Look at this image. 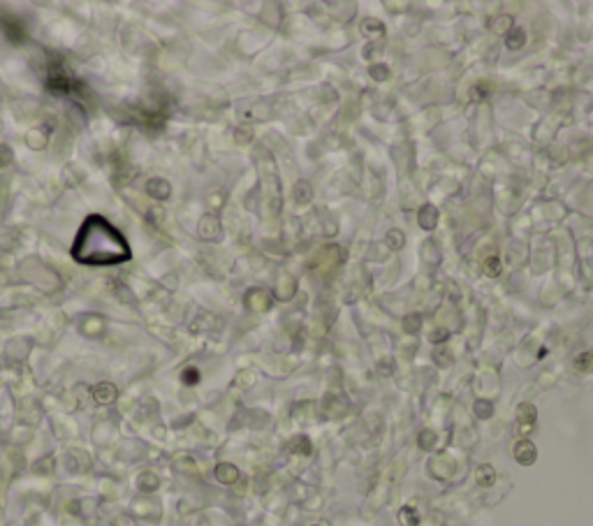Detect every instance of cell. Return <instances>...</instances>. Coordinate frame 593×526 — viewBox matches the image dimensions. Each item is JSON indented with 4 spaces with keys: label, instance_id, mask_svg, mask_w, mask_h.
<instances>
[{
    "label": "cell",
    "instance_id": "6da1fadb",
    "mask_svg": "<svg viewBox=\"0 0 593 526\" xmlns=\"http://www.w3.org/2000/svg\"><path fill=\"white\" fill-rule=\"evenodd\" d=\"M72 255L86 264H114L130 258V248L105 218L93 216L79 230Z\"/></svg>",
    "mask_w": 593,
    "mask_h": 526
},
{
    "label": "cell",
    "instance_id": "7a4b0ae2",
    "mask_svg": "<svg viewBox=\"0 0 593 526\" xmlns=\"http://www.w3.org/2000/svg\"><path fill=\"white\" fill-rule=\"evenodd\" d=\"M536 457H538V452H536V445L530 441H519L515 445V459L517 461L521 463V466H530V463L536 461Z\"/></svg>",
    "mask_w": 593,
    "mask_h": 526
},
{
    "label": "cell",
    "instance_id": "3957f363",
    "mask_svg": "<svg viewBox=\"0 0 593 526\" xmlns=\"http://www.w3.org/2000/svg\"><path fill=\"white\" fill-rule=\"evenodd\" d=\"M517 420H519V424H521V431L526 434L530 426L536 424V420H538L536 406H533V404H521L519 408H517Z\"/></svg>",
    "mask_w": 593,
    "mask_h": 526
},
{
    "label": "cell",
    "instance_id": "277c9868",
    "mask_svg": "<svg viewBox=\"0 0 593 526\" xmlns=\"http://www.w3.org/2000/svg\"><path fill=\"white\" fill-rule=\"evenodd\" d=\"M417 221H420V225L424 227V230H433L438 223V209L436 206H431V204H424L420 209V216H417Z\"/></svg>",
    "mask_w": 593,
    "mask_h": 526
},
{
    "label": "cell",
    "instance_id": "5b68a950",
    "mask_svg": "<svg viewBox=\"0 0 593 526\" xmlns=\"http://www.w3.org/2000/svg\"><path fill=\"white\" fill-rule=\"evenodd\" d=\"M526 42V33L521 30V28H512V30L508 33V37H505V44H508V49H521Z\"/></svg>",
    "mask_w": 593,
    "mask_h": 526
},
{
    "label": "cell",
    "instance_id": "8992f818",
    "mask_svg": "<svg viewBox=\"0 0 593 526\" xmlns=\"http://www.w3.org/2000/svg\"><path fill=\"white\" fill-rule=\"evenodd\" d=\"M575 371H579V374H591L593 371V353H582L575 357Z\"/></svg>",
    "mask_w": 593,
    "mask_h": 526
},
{
    "label": "cell",
    "instance_id": "52a82bcc",
    "mask_svg": "<svg viewBox=\"0 0 593 526\" xmlns=\"http://www.w3.org/2000/svg\"><path fill=\"white\" fill-rule=\"evenodd\" d=\"M475 480H478V484L480 487H491V482L496 480V473H493V469L491 466H480L478 469V473H475Z\"/></svg>",
    "mask_w": 593,
    "mask_h": 526
},
{
    "label": "cell",
    "instance_id": "ba28073f",
    "mask_svg": "<svg viewBox=\"0 0 593 526\" xmlns=\"http://www.w3.org/2000/svg\"><path fill=\"white\" fill-rule=\"evenodd\" d=\"M294 197H297V202H299V204H306V202H310V197H313V188H310V183H306V181H299V183H297V188H294Z\"/></svg>",
    "mask_w": 593,
    "mask_h": 526
},
{
    "label": "cell",
    "instance_id": "9c48e42d",
    "mask_svg": "<svg viewBox=\"0 0 593 526\" xmlns=\"http://www.w3.org/2000/svg\"><path fill=\"white\" fill-rule=\"evenodd\" d=\"M362 30L366 33V35H383L385 26L380 21H376V19H364V21H362Z\"/></svg>",
    "mask_w": 593,
    "mask_h": 526
},
{
    "label": "cell",
    "instance_id": "30bf717a",
    "mask_svg": "<svg viewBox=\"0 0 593 526\" xmlns=\"http://www.w3.org/2000/svg\"><path fill=\"white\" fill-rule=\"evenodd\" d=\"M512 28V19H510V14H503L498 16V19H491V30L496 33H505Z\"/></svg>",
    "mask_w": 593,
    "mask_h": 526
},
{
    "label": "cell",
    "instance_id": "8fae6325",
    "mask_svg": "<svg viewBox=\"0 0 593 526\" xmlns=\"http://www.w3.org/2000/svg\"><path fill=\"white\" fill-rule=\"evenodd\" d=\"M484 274L491 276V279H496V276L501 274V260L493 255V258H487L484 260Z\"/></svg>",
    "mask_w": 593,
    "mask_h": 526
},
{
    "label": "cell",
    "instance_id": "7c38bea8",
    "mask_svg": "<svg viewBox=\"0 0 593 526\" xmlns=\"http://www.w3.org/2000/svg\"><path fill=\"white\" fill-rule=\"evenodd\" d=\"M399 519L403 526H417V521H420V517H417V512L413 510V508H403V510L399 512Z\"/></svg>",
    "mask_w": 593,
    "mask_h": 526
},
{
    "label": "cell",
    "instance_id": "4fadbf2b",
    "mask_svg": "<svg viewBox=\"0 0 593 526\" xmlns=\"http://www.w3.org/2000/svg\"><path fill=\"white\" fill-rule=\"evenodd\" d=\"M251 301H255V311H264L269 304V295L267 292H253V295H248V304Z\"/></svg>",
    "mask_w": 593,
    "mask_h": 526
},
{
    "label": "cell",
    "instance_id": "5bb4252c",
    "mask_svg": "<svg viewBox=\"0 0 593 526\" xmlns=\"http://www.w3.org/2000/svg\"><path fill=\"white\" fill-rule=\"evenodd\" d=\"M420 325H422V320H420V316H415V313L403 320V327H405V332L408 334H417L420 332Z\"/></svg>",
    "mask_w": 593,
    "mask_h": 526
},
{
    "label": "cell",
    "instance_id": "9a60e30c",
    "mask_svg": "<svg viewBox=\"0 0 593 526\" xmlns=\"http://www.w3.org/2000/svg\"><path fill=\"white\" fill-rule=\"evenodd\" d=\"M387 243H389V248L399 251V248L403 246V234H401L399 230H392V232L387 234Z\"/></svg>",
    "mask_w": 593,
    "mask_h": 526
},
{
    "label": "cell",
    "instance_id": "2e32d148",
    "mask_svg": "<svg viewBox=\"0 0 593 526\" xmlns=\"http://www.w3.org/2000/svg\"><path fill=\"white\" fill-rule=\"evenodd\" d=\"M218 478H221L223 482H234L236 480V469L234 466H221V469H218Z\"/></svg>",
    "mask_w": 593,
    "mask_h": 526
},
{
    "label": "cell",
    "instance_id": "e0dca14e",
    "mask_svg": "<svg viewBox=\"0 0 593 526\" xmlns=\"http://www.w3.org/2000/svg\"><path fill=\"white\" fill-rule=\"evenodd\" d=\"M368 72H371V77L376 81H383V79H387V77H389L387 65H371V70H368Z\"/></svg>",
    "mask_w": 593,
    "mask_h": 526
},
{
    "label": "cell",
    "instance_id": "ac0fdd59",
    "mask_svg": "<svg viewBox=\"0 0 593 526\" xmlns=\"http://www.w3.org/2000/svg\"><path fill=\"white\" fill-rule=\"evenodd\" d=\"M475 413H478V417H482V420L489 417L491 415V404H489V401H478V404H475Z\"/></svg>",
    "mask_w": 593,
    "mask_h": 526
},
{
    "label": "cell",
    "instance_id": "d6986e66",
    "mask_svg": "<svg viewBox=\"0 0 593 526\" xmlns=\"http://www.w3.org/2000/svg\"><path fill=\"white\" fill-rule=\"evenodd\" d=\"M433 438H436V436H433L431 431H422V434H420V443H422V447H426V450H429V447L433 445Z\"/></svg>",
    "mask_w": 593,
    "mask_h": 526
},
{
    "label": "cell",
    "instance_id": "ffe728a7",
    "mask_svg": "<svg viewBox=\"0 0 593 526\" xmlns=\"http://www.w3.org/2000/svg\"><path fill=\"white\" fill-rule=\"evenodd\" d=\"M183 380H188V383H197V371H188V374H183Z\"/></svg>",
    "mask_w": 593,
    "mask_h": 526
},
{
    "label": "cell",
    "instance_id": "44dd1931",
    "mask_svg": "<svg viewBox=\"0 0 593 526\" xmlns=\"http://www.w3.org/2000/svg\"><path fill=\"white\" fill-rule=\"evenodd\" d=\"M438 357L443 359V364H447V353H445V350H441V353H438Z\"/></svg>",
    "mask_w": 593,
    "mask_h": 526
}]
</instances>
